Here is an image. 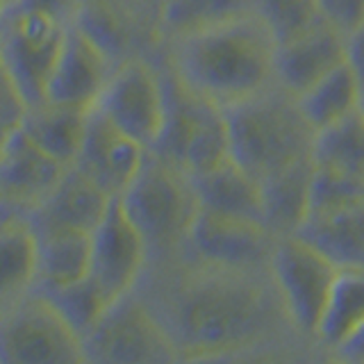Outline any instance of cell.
Returning a JSON list of instances; mask_svg holds the SVG:
<instances>
[{
    "mask_svg": "<svg viewBox=\"0 0 364 364\" xmlns=\"http://www.w3.org/2000/svg\"><path fill=\"white\" fill-rule=\"evenodd\" d=\"M230 157L257 180L312 159L314 130L278 85L223 107Z\"/></svg>",
    "mask_w": 364,
    "mask_h": 364,
    "instance_id": "cell-3",
    "label": "cell"
},
{
    "mask_svg": "<svg viewBox=\"0 0 364 364\" xmlns=\"http://www.w3.org/2000/svg\"><path fill=\"white\" fill-rule=\"evenodd\" d=\"M37 291H41L46 299L60 310V314L80 335V339L100 321V316L105 314L107 307L112 305V301L100 291V287L89 276H85L77 282L64 284V287L37 289Z\"/></svg>",
    "mask_w": 364,
    "mask_h": 364,
    "instance_id": "cell-28",
    "label": "cell"
},
{
    "mask_svg": "<svg viewBox=\"0 0 364 364\" xmlns=\"http://www.w3.org/2000/svg\"><path fill=\"white\" fill-rule=\"evenodd\" d=\"M346 64V37L321 21L276 46V85L294 98Z\"/></svg>",
    "mask_w": 364,
    "mask_h": 364,
    "instance_id": "cell-16",
    "label": "cell"
},
{
    "mask_svg": "<svg viewBox=\"0 0 364 364\" xmlns=\"http://www.w3.org/2000/svg\"><path fill=\"white\" fill-rule=\"evenodd\" d=\"M112 200L114 196L71 164L48 193V198L30 212V225L34 230L64 228V230L91 232L109 210Z\"/></svg>",
    "mask_w": 364,
    "mask_h": 364,
    "instance_id": "cell-17",
    "label": "cell"
},
{
    "mask_svg": "<svg viewBox=\"0 0 364 364\" xmlns=\"http://www.w3.org/2000/svg\"><path fill=\"white\" fill-rule=\"evenodd\" d=\"M37 284V237L30 221L0 225V312Z\"/></svg>",
    "mask_w": 364,
    "mask_h": 364,
    "instance_id": "cell-25",
    "label": "cell"
},
{
    "mask_svg": "<svg viewBox=\"0 0 364 364\" xmlns=\"http://www.w3.org/2000/svg\"><path fill=\"white\" fill-rule=\"evenodd\" d=\"M360 109H362V114H364V96H362V107H360Z\"/></svg>",
    "mask_w": 364,
    "mask_h": 364,
    "instance_id": "cell-38",
    "label": "cell"
},
{
    "mask_svg": "<svg viewBox=\"0 0 364 364\" xmlns=\"http://www.w3.org/2000/svg\"><path fill=\"white\" fill-rule=\"evenodd\" d=\"M364 326V267L337 269L333 287L328 291L321 318H318L314 344L326 350H337L344 341Z\"/></svg>",
    "mask_w": 364,
    "mask_h": 364,
    "instance_id": "cell-23",
    "label": "cell"
},
{
    "mask_svg": "<svg viewBox=\"0 0 364 364\" xmlns=\"http://www.w3.org/2000/svg\"><path fill=\"white\" fill-rule=\"evenodd\" d=\"M148 305L173 339L180 360L269 348L284 328L294 330L269 271L221 269L185 257L162 296Z\"/></svg>",
    "mask_w": 364,
    "mask_h": 364,
    "instance_id": "cell-1",
    "label": "cell"
},
{
    "mask_svg": "<svg viewBox=\"0 0 364 364\" xmlns=\"http://www.w3.org/2000/svg\"><path fill=\"white\" fill-rule=\"evenodd\" d=\"M26 109L28 102L11 77L3 55H0V134H7L11 128H16Z\"/></svg>",
    "mask_w": 364,
    "mask_h": 364,
    "instance_id": "cell-32",
    "label": "cell"
},
{
    "mask_svg": "<svg viewBox=\"0 0 364 364\" xmlns=\"http://www.w3.org/2000/svg\"><path fill=\"white\" fill-rule=\"evenodd\" d=\"M296 235L337 269L364 267V200L330 214L310 216Z\"/></svg>",
    "mask_w": 364,
    "mask_h": 364,
    "instance_id": "cell-20",
    "label": "cell"
},
{
    "mask_svg": "<svg viewBox=\"0 0 364 364\" xmlns=\"http://www.w3.org/2000/svg\"><path fill=\"white\" fill-rule=\"evenodd\" d=\"M191 182L198 198V210L228 216V219L262 223L259 180L250 176L244 166H239L232 157L198 176H191Z\"/></svg>",
    "mask_w": 364,
    "mask_h": 364,
    "instance_id": "cell-18",
    "label": "cell"
},
{
    "mask_svg": "<svg viewBox=\"0 0 364 364\" xmlns=\"http://www.w3.org/2000/svg\"><path fill=\"white\" fill-rule=\"evenodd\" d=\"M248 11H255V0H164L155 14V34L168 43Z\"/></svg>",
    "mask_w": 364,
    "mask_h": 364,
    "instance_id": "cell-26",
    "label": "cell"
},
{
    "mask_svg": "<svg viewBox=\"0 0 364 364\" xmlns=\"http://www.w3.org/2000/svg\"><path fill=\"white\" fill-rule=\"evenodd\" d=\"M312 162L364 182V114L362 109L314 132Z\"/></svg>",
    "mask_w": 364,
    "mask_h": 364,
    "instance_id": "cell-27",
    "label": "cell"
},
{
    "mask_svg": "<svg viewBox=\"0 0 364 364\" xmlns=\"http://www.w3.org/2000/svg\"><path fill=\"white\" fill-rule=\"evenodd\" d=\"M362 96L364 89L355 73L350 71L348 64H341L296 96V105L307 125L318 132L358 112L362 107Z\"/></svg>",
    "mask_w": 364,
    "mask_h": 364,
    "instance_id": "cell-24",
    "label": "cell"
},
{
    "mask_svg": "<svg viewBox=\"0 0 364 364\" xmlns=\"http://www.w3.org/2000/svg\"><path fill=\"white\" fill-rule=\"evenodd\" d=\"M276 39L255 11L166 43L168 71L193 94L228 107L276 85Z\"/></svg>",
    "mask_w": 364,
    "mask_h": 364,
    "instance_id": "cell-2",
    "label": "cell"
},
{
    "mask_svg": "<svg viewBox=\"0 0 364 364\" xmlns=\"http://www.w3.org/2000/svg\"><path fill=\"white\" fill-rule=\"evenodd\" d=\"M114 68L117 62L73 23L46 80L43 100L91 112L98 105Z\"/></svg>",
    "mask_w": 364,
    "mask_h": 364,
    "instance_id": "cell-13",
    "label": "cell"
},
{
    "mask_svg": "<svg viewBox=\"0 0 364 364\" xmlns=\"http://www.w3.org/2000/svg\"><path fill=\"white\" fill-rule=\"evenodd\" d=\"M364 200V182L335 168H326L314 164L310 180V216H321ZM305 219V221H307Z\"/></svg>",
    "mask_w": 364,
    "mask_h": 364,
    "instance_id": "cell-29",
    "label": "cell"
},
{
    "mask_svg": "<svg viewBox=\"0 0 364 364\" xmlns=\"http://www.w3.org/2000/svg\"><path fill=\"white\" fill-rule=\"evenodd\" d=\"M119 203L151 253H180L198 214L191 176L151 151Z\"/></svg>",
    "mask_w": 364,
    "mask_h": 364,
    "instance_id": "cell-4",
    "label": "cell"
},
{
    "mask_svg": "<svg viewBox=\"0 0 364 364\" xmlns=\"http://www.w3.org/2000/svg\"><path fill=\"white\" fill-rule=\"evenodd\" d=\"M255 14L269 28L276 43L321 23L316 0H255Z\"/></svg>",
    "mask_w": 364,
    "mask_h": 364,
    "instance_id": "cell-30",
    "label": "cell"
},
{
    "mask_svg": "<svg viewBox=\"0 0 364 364\" xmlns=\"http://www.w3.org/2000/svg\"><path fill=\"white\" fill-rule=\"evenodd\" d=\"M0 362L71 364L85 362L82 339L41 291L23 296L0 312Z\"/></svg>",
    "mask_w": 364,
    "mask_h": 364,
    "instance_id": "cell-8",
    "label": "cell"
},
{
    "mask_svg": "<svg viewBox=\"0 0 364 364\" xmlns=\"http://www.w3.org/2000/svg\"><path fill=\"white\" fill-rule=\"evenodd\" d=\"M316 7L326 26L344 37L364 23V0H316Z\"/></svg>",
    "mask_w": 364,
    "mask_h": 364,
    "instance_id": "cell-31",
    "label": "cell"
},
{
    "mask_svg": "<svg viewBox=\"0 0 364 364\" xmlns=\"http://www.w3.org/2000/svg\"><path fill=\"white\" fill-rule=\"evenodd\" d=\"M146 157V146L121 132L96 109H91L82 148H80L73 166L89 176L109 196L119 198L139 173Z\"/></svg>",
    "mask_w": 364,
    "mask_h": 364,
    "instance_id": "cell-15",
    "label": "cell"
},
{
    "mask_svg": "<svg viewBox=\"0 0 364 364\" xmlns=\"http://www.w3.org/2000/svg\"><path fill=\"white\" fill-rule=\"evenodd\" d=\"M94 109L121 132L153 151L164 130L168 109L166 73L136 55L128 57L114 68Z\"/></svg>",
    "mask_w": 364,
    "mask_h": 364,
    "instance_id": "cell-10",
    "label": "cell"
},
{
    "mask_svg": "<svg viewBox=\"0 0 364 364\" xmlns=\"http://www.w3.org/2000/svg\"><path fill=\"white\" fill-rule=\"evenodd\" d=\"M148 255L151 248L144 235L134 228L119 198H114L100 223L91 230L87 276L114 303L136 289L146 271Z\"/></svg>",
    "mask_w": 364,
    "mask_h": 364,
    "instance_id": "cell-12",
    "label": "cell"
},
{
    "mask_svg": "<svg viewBox=\"0 0 364 364\" xmlns=\"http://www.w3.org/2000/svg\"><path fill=\"white\" fill-rule=\"evenodd\" d=\"M34 230V228H32ZM37 237V284L34 289H55L82 280L89 273L91 232L46 228Z\"/></svg>",
    "mask_w": 364,
    "mask_h": 364,
    "instance_id": "cell-22",
    "label": "cell"
},
{
    "mask_svg": "<svg viewBox=\"0 0 364 364\" xmlns=\"http://www.w3.org/2000/svg\"><path fill=\"white\" fill-rule=\"evenodd\" d=\"M71 26L34 0H18L0 14V55L28 105L43 100L46 80Z\"/></svg>",
    "mask_w": 364,
    "mask_h": 364,
    "instance_id": "cell-6",
    "label": "cell"
},
{
    "mask_svg": "<svg viewBox=\"0 0 364 364\" xmlns=\"http://www.w3.org/2000/svg\"><path fill=\"white\" fill-rule=\"evenodd\" d=\"M312 168V159H303L259 180L262 223L276 239L296 235L305 223L310 212Z\"/></svg>",
    "mask_w": 364,
    "mask_h": 364,
    "instance_id": "cell-19",
    "label": "cell"
},
{
    "mask_svg": "<svg viewBox=\"0 0 364 364\" xmlns=\"http://www.w3.org/2000/svg\"><path fill=\"white\" fill-rule=\"evenodd\" d=\"M136 0H80V5H114V7H134Z\"/></svg>",
    "mask_w": 364,
    "mask_h": 364,
    "instance_id": "cell-35",
    "label": "cell"
},
{
    "mask_svg": "<svg viewBox=\"0 0 364 364\" xmlns=\"http://www.w3.org/2000/svg\"><path fill=\"white\" fill-rule=\"evenodd\" d=\"M87 121L89 112L85 109L41 100L37 105H28L18 125L50 157H55L64 166H71L77 159L80 148H82Z\"/></svg>",
    "mask_w": 364,
    "mask_h": 364,
    "instance_id": "cell-21",
    "label": "cell"
},
{
    "mask_svg": "<svg viewBox=\"0 0 364 364\" xmlns=\"http://www.w3.org/2000/svg\"><path fill=\"white\" fill-rule=\"evenodd\" d=\"M144 3H146L148 7H151V11H153V14H157V7L162 5L164 0H144Z\"/></svg>",
    "mask_w": 364,
    "mask_h": 364,
    "instance_id": "cell-37",
    "label": "cell"
},
{
    "mask_svg": "<svg viewBox=\"0 0 364 364\" xmlns=\"http://www.w3.org/2000/svg\"><path fill=\"white\" fill-rule=\"evenodd\" d=\"M85 362H176L173 339L146 299L134 291L114 301L100 321L82 337Z\"/></svg>",
    "mask_w": 364,
    "mask_h": 364,
    "instance_id": "cell-7",
    "label": "cell"
},
{
    "mask_svg": "<svg viewBox=\"0 0 364 364\" xmlns=\"http://www.w3.org/2000/svg\"><path fill=\"white\" fill-rule=\"evenodd\" d=\"M335 360H344V362H358L364 364V326L358 330L355 335H350L344 344H341L337 350L330 353Z\"/></svg>",
    "mask_w": 364,
    "mask_h": 364,
    "instance_id": "cell-34",
    "label": "cell"
},
{
    "mask_svg": "<svg viewBox=\"0 0 364 364\" xmlns=\"http://www.w3.org/2000/svg\"><path fill=\"white\" fill-rule=\"evenodd\" d=\"M18 0H0V14H5V11L11 7V5H16Z\"/></svg>",
    "mask_w": 364,
    "mask_h": 364,
    "instance_id": "cell-36",
    "label": "cell"
},
{
    "mask_svg": "<svg viewBox=\"0 0 364 364\" xmlns=\"http://www.w3.org/2000/svg\"><path fill=\"white\" fill-rule=\"evenodd\" d=\"M168 109L164 130L153 146L155 155L198 176L230 157L223 107L193 94L166 68Z\"/></svg>",
    "mask_w": 364,
    "mask_h": 364,
    "instance_id": "cell-5",
    "label": "cell"
},
{
    "mask_svg": "<svg viewBox=\"0 0 364 364\" xmlns=\"http://www.w3.org/2000/svg\"><path fill=\"white\" fill-rule=\"evenodd\" d=\"M269 276L296 335L314 344V333L337 267L299 235H291L276 242Z\"/></svg>",
    "mask_w": 364,
    "mask_h": 364,
    "instance_id": "cell-9",
    "label": "cell"
},
{
    "mask_svg": "<svg viewBox=\"0 0 364 364\" xmlns=\"http://www.w3.org/2000/svg\"><path fill=\"white\" fill-rule=\"evenodd\" d=\"M346 64L364 89V23L346 37Z\"/></svg>",
    "mask_w": 364,
    "mask_h": 364,
    "instance_id": "cell-33",
    "label": "cell"
},
{
    "mask_svg": "<svg viewBox=\"0 0 364 364\" xmlns=\"http://www.w3.org/2000/svg\"><path fill=\"white\" fill-rule=\"evenodd\" d=\"M3 136H5V134H0V141H3Z\"/></svg>",
    "mask_w": 364,
    "mask_h": 364,
    "instance_id": "cell-39",
    "label": "cell"
},
{
    "mask_svg": "<svg viewBox=\"0 0 364 364\" xmlns=\"http://www.w3.org/2000/svg\"><path fill=\"white\" fill-rule=\"evenodd\" d=\"M66 168L16 125L0 141V198L34 212L48 198Z\"/></svg>",
    "mask_w": 364,
    "mask_h": 364,
    "instance_id": "cell-14",
    "label": "cell"
},
{
    "mask_svg": "<svg viewBox=\"0 0 364 364\" xmlns=\"http://www.w3.org/2000/svg\"><path fill=\"white\" fill-rule=\"evenodd\" d=\"M278 239L264 225L198 210L180 255L235 271H269Z\"/></svg>",
    "mask_w": 364,
    "mask_h": 364,
    "instance_id": "cell-11",
    "label": "cell"
}]
</instances>
